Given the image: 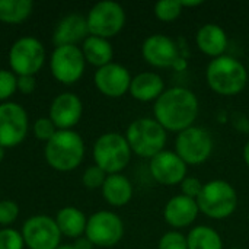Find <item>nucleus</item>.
I'll use <instances>...</instances> for the list:
<instances>
[{"mask_svg":"<svg viewBox=\"0 0 249 249\" xmlns=\"http://www.w3.org/2000/svg\"><path fill=\"white\" fill-rule=\"evenodd\" d=\"M4 159V149L0 146V163H1V160Z\"/></svg>","mask_w":249,"mask_h":249,"instance_id":"a19ab883","label":"nucleus"},{"mask_svg":"<svg viewBox=\"0 0 249 249\" xmlns=\"http://www.w3.org/2000/svg\"><path fill=\"white\" fill-rule=\"evenodd\" d=\"M55 223L61 232V236L64 235L71 239H79L85 235L88 219L77 207L67 206L57 213Z\"/></svg>","mask_w":249,"mask_h":249,"instance_id":"b1692460","label":"nucleus"},{"mask_svg":"<svg viewBox=\"0 0 249 249\" xmlns=\"http://www.w3.org/2000/svg\"><path fill=\"white\" fill-rule=\"evenodd\" d=\"M22 238L29 249H57L60 247L61 232L55 219L36 214L25 220L22 226Z\"/></svg>","mask_w":249,"mask_h":249,"instance_id":"f8f14e48","label":"nucleus"},{"mask_svg":"<svg viewBox=\"0 0 249 249\" xmlns=\"http://www.w3.org/2000/svg\"><path fill=\"white\" fill-rule=\"evenodd\" d=\"M179 185H181V194L185 197L194 198V200L198 198V196L201 194L203 187H204V184L196 177H185V179Z\"/></svg>","mask_w":249,"mask_h":249,"instance_id":"72a5a7b5","label":"nucleus"},{"mask_svg":"<svg viewBox=\"0 0 249 249\" xmlns=\"http://www.w3.org/2000/svg\"><path fill=\"white\" fill-rule=\"evenodd\" d=\"M149 169L152 178L156 182L160 185L174 187L179 185L185 179L188 165L175 153V150L172 152L165 149L153 159H150Z\"/></svg>","mask_w":249,"mask_h":249,"instance_id":"4468645a","label":"nucleus"},{"mask_svg":"<svg viewBox=\"0 0 249 249\" xmlns=\"http://www.w3.org/2000/svg\"><path fill=\"white\" fill-rule=\"evenodd\" d=\"M89 35L109 39L118 35L125 25L124 7L111 0H104L92 6L86 16Z\"/></svg>","mask_w":249,"mask_h":249,"instance_id":"0eeeda50","label":"nucleus"},{"mask_svg":"<svg viewBox=\"0 0 249 249\" xmlns=\"http://www.w3.org/2000/svg\"><path fill=\"white\" fill-rule=\"evenodd\" d=\"M188 249H223V241L219 232L210 226H196L187 235Z\"/></svg>","mask_w":249,"mask_h":249,"instance_id":"393cba45","label":"nucleus"},{"mask_svg":"<svg viewBox=\"0 0 249 249\" xmlns=\"http://www.w3.org/2000/svg\"><path fill=\"white\" fill-rule=\"evenodd\" d=\"M131 74L128 69L120 63H109L95 71L93 82L96 89L108 98H121L130 90Z\"/></svg>","mask_w":249,"mask_h":249,"instance_id":"2eb2a0df","label":"nucleus"},{"mask_svg":"<svg viewBox=\"0 0 249 249\" xmlns=\"http://www.w3.org/2000/svg\"><path fill=\"white\" fill-rule=\"evenodd\" d=\"M187 67H188V61H187L182 55H179V57L175 60V63L172 64L171 69H174V70H177V71H184Z\"/></svg>","mask_w":249,"mask_h":249,"instance_id":"e433bc0d","label":"nucleus"},{"mask_svg":"<svg viewBox=\"0 0 249 249\" xmlns=\"http://www.w3.org/2000/svg\"><path fill=\"white\" fill-rule=\"evenodd\" d=\"M200 111L196 93L182 86L165 89L153 104L155 120L172 133H181L194 125Z\"/></svg>","mask_w":249,"mask_h":249,"instance_id":"f257e3e1","label":"nucleus"},{"mask_svg":"<svg viewBox=\"0 0 249 249\" xmlns=\"http://www.w3.org/2000/svg\"><path fill=\"white\" fill-rule=\"evenodd\" d=\"M142 55L146 63L156 69L172 67L175 60L181 55L177 42L163 34H153L142 44Z\"/></svg>","mask_w":249,"mask_h":249,"instance_id":"dca6fc26","label":"nucleus"},{"mask_svg":"<svg viewBox=\"0 0 249 249\" xmlns=\"http://www.w3.org/2000/svg\"><path fill=\"white\" fill-rule=\"evenodd\" d=\"M28 128V114L19 104H0V146L3 149L19 146L25 140Z\"/></svg>","mask_w":249,"mask_h":249,"instance_id":"ddd939ff","label":"nucleus"},{"mask_svg":"<svg viewBox=\"0 0 249 249\" xmlns=\"http://www.w3.org/2000/svg\"><path fill=\"white\" fill-rule=\"evenodd\" d=\"M83 104L80 98L70 92L57 95L50 105V120L57 130H71L82 118Z\"/></svg>","mask_w":249,"mask_h":249,"instance_id":"f3484780","label":"nucleus"},{"mask_svg":"<svg viewBox=\"0 0 249 249\" xmlns=\"http://www.w3.org/2000/svg\"><path fill=\"white\" fill-rule=\"evenodd\" d=\"M92 155L96 166L107 175H114L121 174V171L128 166L133 152L125 136L120 133H105L96 139Z\"/></svg>","mask_w":249,"mask_h":249,"instance_id":"39448f33","label":"nucleus"},{"mask_svg":"<svg viewBox=\"0 0 249 249\" xmlns=\"http://www.w3.org/2000/svg\"><path fill=\"white\" fill-rule=\"evenodd\" d=\"M200 214L197 200L185 197L182 194L174 196L163 207L165 222L175 231L191 226Z\"/></svg>","mask_w":249,"mask_h":249,"instance_id":"a211bd4d","label":"nucleus"},{"mask_svg":"<svg viewBox=\"0 0 249 249\" xmlns=\"http://www.w3.org/2000/svg\"><path fill=\"white\" fill-rule=\"evenodd\" d=\"M213 146L212 134L206 128L197 125L178 133L175 139V153L188 166L203 165L212 156Z\"/></svg>","mask_w":249,"mask_h":249,"instance_id":"1a4fd4ad","label":"nucleus"},{"mask_svg":"<svg viewBox=\"0 0 249 249\" xmlns=\"http://www.w3.org/2000/svg\"><path fill=\"white\" fill-rule=\"evenodd\" d=\"M182 6L179 0H160L155 4V16L160 22H174L182 13Z\"/></svg>","mask_w":249,"mask_h":249,"instance_id":"bb28decb","label":"nucleus"},{"mask_svg":"<svg viewBox=\"0 0 249 249\" xmlns=\"http://www.w3.org/2000/svg\"><path fill=\"white\" fill-rule=\"evenodd\" d=\"M158 249H188L187 236L179 231H169L160 236Z\"/></svg>","mask_w":249,"mask_h":249,"instance_id":"cd10ccee","label":"nucleus"},{"mask_svg":"<svg viewBox=\"0 0 249 249\" xmlns=\"http://www.w3.org/2000/svg\"><path fill=\"white\" fill-rule=\"evenodd\" d=\"M80 50L83 53V57H85L86 63H89V64H92V66H95L98 69L112 63L114 48H112L109 39L89 35L82 42Z\"/></svg>","mask_w":249,"mask_h":249,"instance_id":"5701e85b","label":"nucleus"},{"mask_svg":"<svg viewBox=\"0 0 249 249\" xmlns=\"http://www.w3.org/2000/svg\"><path fill=\"white\" fill-rule=\"evenodd\" d=\"M57 249H76L73 245H60Z\"/></svg>","mask_w":249,"mask_h":249,"instance_id":"ea45409f","label":"nucleus"},{"mask_svg":"<svg viewBox=\"0 0 249 249\" xmlns=\"http://www.w3.org/2000/svg\"><path fill=\"white\" fill-rule=\"evenodd\" d=\"M44 158L47 163L58 172L73 171L85 158V142L80 134L73 130H58L45 143Z\"/></svg>","mask_w":249,"mask_h":249,"instance_id":"7ed1b4c3","label":"nucleus"},{"mask_svg":"<svg viewBox=\"0 0 249 249\" xmlns=\"http://www.w3.org/2000/svg\"><path fill=\"white\" fill-rule=\"evenodd\" d=\"M86 60L80 47L61 45L55 47L50 57V70L53 77L63 85H74L85 73Z\"/></svg>","mask_w":249,"mask_h":249,"instance_id":"9d476101","label":"nucleus"},{"mask_svg":"<svg viewBox=\"0 0 249 249\" xmlns=\"http://www.w3.org/2000/svg\"><path fill=\"white\" fill-rule=\"evenodd\" d=\"M244 160H245V165L249 168V142L244 147Z\"/></svg>","mask_w":249,"mask_h":249,"instance_id":"58836bf2","label":"nucleus"},{"mask_svg":"<svg viewBox=\"0 0 249 249\" xmlns=\"http://www.w3.org/2000/svg\"><path fill=\"white\" fill-rule=\"evenodd\" d=\"M85 236L93 247L112 248L124 236V223L118 214L108 210H101L88 219Z\"/></svg>","mask_w":249,"mask_h":249,"instance_id":"9b49d317","label":"nucleus"},{"mask_svg":"<svg viewBox=\"0 0 249 249\" xmlns=\"http://www.w3.org/2000/svg\"><path fill=\"white\" fill-rule=\"evenodd\" d=\"M57 131H58V130H57V127L54 125V123L50 120V117H48V118H45V117L38 118V120L34 123V134H35V137H36L38 140H41V142H45V143H47Z\"/></svg>","mask_w":249,"mask_h":249,"instance_id":"2f4dec72","label":"nucleus"},{"mask_svg":"<svg viewBox=\"0 0 249 249\" xmlns=\"http://www.w3.org/2000/svg\"><path fill=\"white\" fill-rule=\"evenodd\" d=\"M196 44L203 54L212 57L213 60L225 55L229 39L226 31L222 26L216 23H206L197 31Z\"/></svg>","mask_w":249,"mask_h":249,"instance_id":"aec40b11","label":"nucleus"},{"mask_svg":"<svg viewBox=\"0 0 249 249\" xmlns=\"http://www.w3.org/2000/svg\"><path fill=\"white\" fill-rule=\"evenodd\" d=\"M107 174L96 165L89 166L83 175H82V182L88 190H96V188H102L105 179H107Z\"/></svg>","mask_w":249,"mask_h":249,"instance_id":"c756f323","label":"nucleus"},{"mask_svg":"<svg viewBox=\"0 0 249 249\" xmlns=\"http://www.w3.org/2000/svg\"><path fill=\"white\" fill-rule=\"evenodd\" d=\"M73 247L76 249H92L93 248V245H92V242L86 238V236H82V238H79V239H76L74 241V244H73Z\"/></svg>","mask_w":249,"mask_h":249,"instance_id":"c9c22d12","label":"nucleus"},{"mask_svg":"<svg viewBox=\"0 0 249 249\" xmlns=\"http://www.w3.org/2000/svg\"><path fill=\"white\" fill-rule=\"evenodd\" d=\"M35 76H18V90L23 95H31L35 90Z\"/></svg>","mask_w":249,"mask_h":249,"instance_id":"f704fd0d","label":"nucleus"},{"mask_svg":"<svg viewBox=\"0 0 249 249\" xmlns=\"http://www.w3.org/2000/svg\"><path fill=\"white\" fill-rule=\"evenodd\" d=\"M206 79L213 92L222 96H236L247 88L248 70L239 60L225 54L209 63Z\"/></svg>","mask_w":249,"mask_h":249,"instance_id":"f03ea898","label":"nucleus"},{"mask_svg":"<svg viewBox=\"0 0 249 249\" xmlns=\"http://www.w3.org/2000/svg\"><path fill=\"white\" fill-rule=\"evenodd\" d=\"M89 36V28L86 18L79 13L64 16L55 26L53 34V42L55 47L77 45Z\"/></svg>","mask_w":249,"mask_h":249,"instance_id":"6ab92c4d","label":"nucleus"},{"mask_svg":"<svg viewBox=\"0 0 249 249\" xmlns=\"http://www.w3.org/2000/svg\"><path fill=\"white\" fill-rule=\"evenodd\" d=\"M101 190L105 201L112 207H123L128 204L134 194L133 184L121 174L108 175Z\"/></svg>","mask_w":249,"mask_h":249,"instance_id":"4be33fe9","label":"nucleus"},{"mask_svg":"<svg viewBox=\"0 0 249 249\" xmlns=\"http://www.w3.org/2000/svg\"><path fill=\"white\" fill-rule=\"evenodd\" d=\"M197 204L200 213L210 219H228L238 209V193L228 181L213 179L204 184Z\"/></svg>","mask_w":249,"mask_h":249,"instance_id":"423d86ee","label":"nucleus"},{"mask_svg":"<svg viewBox=\"0 0 249 249\" xmlns=\"http://www.w3.org/2000/svg\"><path fill=\"white\" fill-rule=\"evenodd\" d=\"M32 7L34 4L29 0H0V22L20 23L31 16Z\"/></svg>","mask_w":249,"mask_h":249,"instance_id":"a878e982","label":"nucleus"},{"mask_svg":"<svg viewBox=\"0 0 249 249\" xmlns=\"http://www.w3.org/2000/svg\"><path fill=\"white\" fill-rule=\"evenodd\" d=\"M231 249H241V248H231Z\"/></svg>","mask_w":249,"mask_h":249,"instance_id":"79ce46f5","label":"nucleus"},{"mask_svg":"<svg viewBox=\"0 0 249 249\" xmlns=\"http://www.w3.org/2000/svg\"><path fill=\"white\" fill-rule=\"evenodd\" d=\"M23 247L25 242L20 232L10 228L0 231V249H23Z\"/></svg>","mask_w":249,"mask_h":249,"instance_id":"7c9ffc66","label":"nucleus"},{"mask_svg":"<svg viewBox=\"0 0 249 249\" xmlns=\"http://www.w3.org/2000/svg\"><path fill=\"white\" fill-rule=\"evenodd\" d=\"M181 1V6H182V9H185V7H198V6H201L203 4V1L201 0H179Z\"/></svg>","mask_w":249,"mask_h":249,"instance_id":"4c0bfd02","label":"nucleus"},{"mask_svg":"<svg viewBox=\"0 0 249 249\" xmlns=\"http://www.w3.org/2000/svg\"><path fill=\"white\" fill-rule=\"evenodd\" d=\"M45 63V48L34 36H22L9 50V66L16 76H35Z\"/></svg>","mask_w":249,"mask_h":249,"instance_id":"6e6552de","label":"nucleus"},{"mask_svg":"<svg viewBox=\"0 0 249 249\" xmlns=\"http://www.w3.org/2000/svg\"><path fill=\"white\" fill-rule=\"evenodd\" d=\"M19 216V206L12 200L0 201V226H10Z\"/></svg>","mask_w":249,"mask_h":249,"instance_id":"473e14b6","label":"nucleus"},{"mask_svg":"<svg viewBox=\"0 0 249 249\" xmlns=\"http://www.w3.org/2000/svg\"><path fill=\"white\" fill-rule=\"evenodd\" d=\"M18 90V76L10 70H0V101H6Z\"/></svg>","mask_w":249,"mask_h":249,"instance_id":"c85d7f7f","label":"nucleus"},{"mask_svg":"<svg viewBox=\"0 0 249 249\" xmlns=\"http://www.w3.org/2000/svg\"><path fill=\"white\" fill-rule=\"evenodd\" d=\"M165 92L163 79L155 71H143L131 79L128 93L140 102H155Z\"/></svg>","mask_w":249,"mask_h":249,"instance_id":"412c9836","label":"nucleus"},{"mask_svg":"<svg viewBox=\"0 0 249 249\" xmlns=\"http://www.w3.org/2000/svg\"><path fill=\"white\" fill-rule=\"evenodd\" d=\"M125 139L134 155L153 159L165 150L168 131L155 118H137L128 125Z\"/></svg>","mask_w":249,"mask_h":249,"instance_id":"20e7f679","label":"nucleus"}]
</instances>
